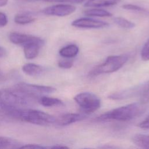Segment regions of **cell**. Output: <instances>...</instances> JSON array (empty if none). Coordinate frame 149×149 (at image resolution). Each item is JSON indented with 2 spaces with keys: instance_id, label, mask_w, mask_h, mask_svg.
Segmentation results:
<instances>
[{
  "instance_id": "6da1fadb",
  "label": "cell",
  "mask_w": 149,
  "mask_h": 149,
  "mask_svg": "<svg viewBox=\"0 0 149 149\" xmlns=\"http://www.w3.org/2000/svg\"><path fill=\"white\" fill-rule=\"evenodd\" d=\"M34 98L16 87L3 88L0 90V108L6 113L12 111L26 108L33 103Z\"/></svg>"
},
{
  "instance_id": "7a4b0ae2",
  "label": "cell",
  "mask_w": 149,
  "mask_h": 149,
  "mask_svg": "<svg viewBox=\"0 0 149 149\" xmlns=\"http://www.w3.org/2000/svg\"><path fill=\"white\" fill-rule=\"evenodd\" d=\"M147 108L146 104L140 102L132 103L109 111L100 115L97 120L98 121H129L144 113Z\"/></svg>"
},
{
  "instance_id": "3957f363",
  "label": "cell",
  "mask_w": 149,
  "mask_h": 149,
  "mask_svg": "<svg viewBox=\"0 0 149 149\" xmlns=\"http://www.w3.org/2000/svg\"><path fill=\"white\" fill-rule=\"evenodd\" d=\"M6 114L20 120L40 126L54 124L56 118L43 111L30 108L17 109L8 112Z\"/></svg>"
},
{
  "instance_id": "277c9868",
  "label": "cell",
  "mask_w": 149,
  "mask_h": 149,
  "mask_svg": "<svg viewBox=\"0 0 149 149\" xmlns=\"http://www.w3.org/2000/svg\"><path fill=\"white\" fill-rule=\"evenodd\" d=\"M128 59L129 55L127 54L109 56L104 62L93 68L90 71L88 76L93 77L115 72L123 67Z\"/></svg>"
},
{
  "instance_id": "5b68a950",
  "label": "cell",
  "mask_w": 149,
  "mask_h": 149,
  "mask_svg": "<svg viewBox=\"0 0 149 149\" xmlns=\"http://www.w3.org/2000/svg\"><path fill=\"white\" fill-rule=\"evenodd\" d=\"M74 100L82 111L87 113H93L101 107V100L95 94L90 92H82L76 95Z\"/></svg>"
},
{
  "instance_id": "8992f818",
  "label": "cell",
  "mask_w": 149,
  "mask_h": 149,
  "mask_svg": "<svg viewBox=\"0 0 149 149\" xmlns=\"http://www.w3.org/2000/svg\"><path fill=\"white\" fill-rule=\"evenodd\" d=\"M15 87L33 98H36L44 94L52 93L56 91V89L51 86L37 85L25 82L17 83Z\"/></svg>"
},
{
  "instance_id": "52a82bcc",
  "label": "cell",
  "mask_w": 149,
  "mask_h": 149,
  "mask_svg": "<svg viewBox=\"0 0 149 149\" xmlns=\"http://www.w3.org/2000/svg\"><path fill=\"white\" fill-rule=\"evenodd\" d=\"M76 8L74 6L60 3L48 6L42 10V13L47 15L63 17L73 13Z\"/></svg>"
},
{
  "instance_id": "ba28073f",
  "label": "cell",
  "mask_w": 149,
  "mask_h": 149,
  "mask_svg": "<svg viewBox=\"0 0 149 149\" xmlns=\"http://www.w3.org/2000/svg\"><path fill=\"white\" fill-rule=\"evenodd\" d=\"M74 27L83 29H101L109 26L108 23L102 21L89 17H81L77 19L72 22Z\"/></svg>"
},
{
  "instance_id": "9c48e42d",
  "label": "cell",
  "mask_w": 149,
  "mask_h": 149,
  "mask_svg": "<svg viewBox=\"0 0 149 149\" xmlns=\"http://www.w3.org/2000/svg\"><path fill=\"white\" fill-rule=\"evenodd\" d=\"M144 83L132 87L131 88H126L118 92L113 93L110 94L109 98L113 100H120L127 98H130L135 97H140L143 88Z\"/></svg>"
},
{
  "instance_id": "30bf717a",
  "label": "cell",
  "mask_w": 149,
  "mask_h": 149,
  "mask_svg": "<svg viewBox=\"0 0 149 149\" xmlns=\"http://www.w3.org/2000/svg\"><path fill=\"white\" fill-rule=\"evenodd\" d=\"M86 118V116L81 113H64L55 118L54 124L60 126H68L76 122L83 120Z\"/></svg>"
},
{
  "instance_id": "8fae6325",
  "label": "cell",
  "mask_w": 149,
  "mask_h": 149,
  "mask_svg": "<svg viewBox=\"0 0 149 149\" xmlns=\"http://www.w3.org/2000/svg\"><path fill=\"white\" fill-rule=\"evenodd\" d=\"M9 39L12 43L23 47L30 42L39 41L41 38L30 34L13 32L9 34Z\"/></svg>"
},
{
  "instance_id": "7c38bea8",
  "label": "cell",
  "mask_w": 149,
  "mask_h": 149,
  "mask_svg": "<svg viewBox=\"0 0 149 149\" xmlns=\"http://www.w3.org/2000/svg\"><path fill=\"white\" fill-rule=\"evenodd\" d=\"M44 41L42 39L27 44L23 46L24 54L27 59H33L37 56L40 48L43 46Z\"/></svg>"
},
{
  "instance_id": "4fadbf2b",
  "label": "cell",
  "mask_w": 149,
  "mask_h": 149,
  "mask_svg": "<svg viewBox=\"0 0 149 149\" xmlns=\"http://www.w3.org/2000/svg\"><path fill=\"white\" fill-rule=\"evenodd\" d=\"M22 70L24 73L29 76H38L42 73L44 69L40 65L33 63H28L23 66Z\"/></svg>"
},
{
  "instance_id": "5bb4252c",
  "label": "cell",
  "mask_w": 149,
  "mask_h": 149,
  "mask_svg": "<svg viewBox=\"0 0 149 149\" xmlns=\"http://www.w3.org/2000/svg\"><path fill=\"white\" fill-rule=\"evenodd\" d=\"M79 48L76 44H70L60 49L59 54L65 58H72L76 56L79 53Z\"/></svg>"
},
{
  "instance_id": "9a60e30c",
  "label": "cell",
  "mask_w": 149,
  "mask_h": 149,
  "mask_svg": "<svg viewBox=\"0 0 149 149\" xmlns=\"http://www.w3.org/2000/svg\"><path fill=\"white\" fill-rule=\"evenodd\" d=\"M120 1V0H88L84 5L86 7H106L115 5Z\"/></svg>"
},
{
  "instance_id": "2e32d148",
  "label": "cell",
  "mask_w": 149,
  "mask_h": 149,
  "mask_svg": "<svg viewBox=\"0 0 149 149\" xmlns=\"http://www.w3.org/2000/svg\"><path fill=\"white\" fill-rule=\"evenodd\" d=\"M22 146L17 140L0 136V148H20Z\"/></svg>"
},
{
  "instance_id": "e0dca14e",
  "label": "cell",
  "mask_w": 149,
  "mask_h": 149,
  "mask_svg": "<svg viewBox=\"0 0 149 149\" xmlns=\"http://www.w3.org/2000/svg\"><path fill=\"white\" fill-rule=\"evenodd\" d=\"M38 101L41 105L46 107H58L63 105V102L59 99L54 97L42 96L40 97Z\"/></svg>"
},
{
  "instance_id": "ac0fdd59",
  "label": "cell",
  "mask_w": 149,
  "mask_h": 149,
  "mask_svg": "<svg viewBox=\"0 0 149 149\" xmlns=\"http://www.w3.org/2000/svg\"><path fill=\"white\" fill-rule=\"evenodd\" d=\"M132 141L137 146L143 148H149V135L137 134L132 137Z\"/></svg>"
},
{
  "instance_id": "d6986e66",
  "label": "cell",
  "mask_w": 149,
  "mask_h": 149,
  "mask_svg": "<svg viewBox=\"0 0 149 149\" xmlns=\"http://www.w3.org/2000/svg\"><path fill=\"white\" fill-rule=\"evenodd\" d=\"M86 16L93 17H111L112 14L109 12L100 8H93L84 11Z\"/></svg>"
},
{
  "instance_id": "ffe728a7",
  "label": "cell",
  "mask_w": 149,
  "mask_h": 149,
  "mask_svg": "<svg viewBox=\"0 0 149 149\" xmlns=\"http://www.w3.org/2000/svg\"><path fill=\"white\" fill-rule=\"evenodd\" d=\"M36 19L31 15L27 13L16 15L14 17V21L19 24H27L33 22Z\"/></svg>"
},
{
  "instance_id": "44dd1931",
  "label": "cell",
  "mask_w": 149,
  "mask_h": 149,
  "mask_svg": "<svg viewBox=\"0 0 149 149\" xmlns=\"http://www.w3.org/2000/svg\"><path fill=\"white\" fill-rule=\"evenodd\" d=\"M113 22L116 24H117L119 27L123 29H133L136 26L133 22L122 17H114Z\"/></svg>"
},
{
  "instance_id": "7402d4cb",
  "label": "cell",
  "mask_w": 149,
  "mask_h": 149,
  "mask_svg": "<svg viewBox=\"0 0 149 149\" xmlns=\"http://www.w3.org/2000/svg\"><path fill=\"white\" fill-rule=\"evenodd\" d=\"M140 102L147 104L149 102V81L144 83L142 92L139 97Z\"/></svg>"
},
{
  "instance_id": "603a6c76",
  "label": "cell",
  "mask_w": 149,
  "mask_h": 149,
  "mask_svg": "<svg viewBox=\"0 0 149 149\" xmlns=\"http://www.w3.org/2000/svg\"><path fill=\"white\" fill-rule=\"evenodd\" d=\"M122 8L126 10L136 11V12H141V13H148V12H147V10L146 9H144L141 6H137L136 5H133V4H125L122 6Z\"/></svg>"
},
{
  "instance_id": "cb8c5ba5",
  "label": "cell",
  "mask_w": 149,
  "mask_h": 149,
  "mask_svg": "<svg viewBox=\"0 0 149 149\" xmlns=\"http://www.w3.org/2000/svg\"><path fill=\"white\" fill-rule=\"evenodd\" d=\"M141 58L144 61H149V38L146 42L141 49Z\"/></svg>"
},
{
  "instance_id": "d4e9b609",
  "label": "cell",
  "mask_w": 149,
  "mask_h": 149,
  "mask_svg": "<svg viewBox=\"0 0 149 149\" xmlns=\"http://www.w3.org/2000/svg\"><path fill=\"white\" fill-rule=\"evenodd\" d=\"M73 65V61L71 59H62L60 60L58 63V65L59 68L62 69H70L72 67Z\"/></svg>"
},
{
  "instance_id": "484cf974",
  "label": "cell",
  "mask_w": 149,
  "mask_h": 149,
  "mask_svg": "<svg viewBox=\"0 0 149 149\" xmlns=\"http://www.w3.org/2000/svg\"><path fill=\"white\" fill-rule=\"evenodd\" d=\"M48 2H66L71 3H79L86 0H45Z\"/></svg>"
},
{
  "instance_id": "4316f807",
  "label": "cell",
  "mask_w": 149,
  "mask_h": 149,
  "mask_svg": "<svg viewBox=\"0 0 149 149\" xmlns=\"http://www.w3.org/2000/svg\"><path fill=\"white\" fill-rule=\"evenodd\" d=\"M20 148H47V146H42L39 144H29L26 145H22Z\"/></svg>"
},
{
  "instance_id": "83f0119b",
  "label": "cell",
  "mask_w": 149,
  "mask_h": 149,
  "mask_svg": "<svg viewBox=\"0 0 149 149\" xmlns=\"http://www.w3.org/2000/svg\"><path fill=\"white\" fill-rule=\"evenodd\" d=\"M8 23L7 16L3 12H0V27L5 26Z\"/></svg>"
},
{
  "instance_id": "f1b7e54d",
  "label": "cell",
  "mask_w": 149,
  "mask_h": 149,
  "mask_svg": "<svg viewBox=\"0 0 149 149\" xmlns=\"http://www.w3.org/2000/svg\"><path fill=\"white\" fill-rule=\"evenodd\" d=\"M139 126L142 129H149V115L139 124Z\"/></svg>"
},
{
  "instance_id": "f546056e",
  "label": "cell",
  "mask_w": 149,
  "mask_h": 149,
  "mask_svg": "<svg viewBox=\"0 0 149 149\" xmlns=\"http://www.w3.org/2000/svg\"><path fill=\"white\" fill-rule=\"evenodd\" d=\"M69 147L66 146L61 145V144H56L52 146H47V148H68Z\"/></svg>"
},
{
  "instance_id": "4dcf8cb0",
  "label": "cell",
  "mask_w": 149,
  "mask_h": 149,
  "mask_svg": "<svg viewBox=\"0 0 149 149\" xmlns=\"http://www.w3.org/2000/svg\"><path fill=\"white\" fill-rule=\"evenodd\" d=\"M6 51L4 48L0 46V58L6 55Z\"/></svg>"
},
{
  "instance_id": "1f68e13d",
  "label": "cell",
  "mask_w": 149,
  "mask_h": 149,
  "mask_svg": "<svg viewBox=\"0 0 149 149\" xmlns=\"http://www.w3.org/2000/svg\"><path fill=\"white\" fill-rule=\"evenodd\" d=\"M8 0H0V7L6 5L8 3Z\"/></svg>"
},
{
  "instance_id": "d6a6232c",
  "label": "cell",
  "mask_w": 149,
  "mask_h": 149,
  "mask_svg": "<svg viewBox=\"0 0 149 149\" xmlns=\"http://www.w3.org/2000/svg\"><path fill=\"white\" fill-rule=\"evenodd\" d=\"M20 1H24V2H34V1H41V0H17Z\"/></svg>"
}]
</instances>
